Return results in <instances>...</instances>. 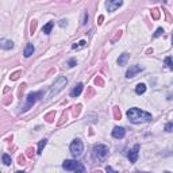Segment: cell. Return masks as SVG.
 Returning <instances> with one entry per match:
<instances>
[{
	"label": "cell",
	"mask_w": 173,
	"mask_h": 173,
	"mask_svg": "<svg viewBox=\"0 0 173 173\" xmlns=\"http://www.w3.org/2000/svg\"><path fill=\"white\" fill-rule=\"evenodd\" d=\"M127 118L131 123L139 124V123H146V122L152 121V114L142 111V110L137 108V107H133V108H130L127 111Z\"/></svg>",
	"instance_id": "obj_1"
},
{
	"label": "cell",
	"mask_w": 173,
	"mask_h": 173,
	"mask_svg": "<svg viewBox=\"0 0 173 173\" xmlns=\"http://www.w3.org/2000/svg\"><path fill=\"white\" fill-rule=\"evenodd\" d=\"M108 146L103 143H97L92 147V158L96 161H103L107 156H108Z\"/></svg>",
	"instance_id": "obj_2"
},
{
	"label": "cell",
	"mask_w": 173,
	"mask_h": 173,
	"mask_svg": "<svg viewBox=\"0 0 173 173\" xmlns=\"http://www.w3.org/2000/svg\"><path fill=\"white\" fill-rule=\"evenodd\" d=\"M68 84V80L67 77H59L57 81H56L54 84L52 85V88L49 89V93H48V99H52V97H54L57 95L58 92H61L62 89H64V87Z\"/></svg>",
	"instance_id": "obj_3"
},
{
	"label": "cell",
	"mask_w": 173,
	"mask_h": 173,
	"mask_svg": "<svg viewBox=\"0 0 173 173\" xmlns=\"http://www.w3.org/2000/svg\"><path fill=\"white\" fill-rule=\"evenodd\" d=\"M62 168L68 172H84L85 171L83 164L76 161V160H65L62 162Z\"/></svg>",
	"instance_id": "obj_4"
},
{
	"label": "cell",
	"mask_w": 173,
	"mask_h": 173,
	"mask_svg": "<svg viewBox=\"0 0 173 173\" xmlns=\"http://www.w3.org/2000/svg\"><path fill=\"white\" fill-rule=\"evenodd\" d=\"M69 150H70L72 156L77 158V157H80L81 154H83V152H84V145H83V142H81L80 139H78V138H76V139H73V142L70 143Z\"/></svg>",
	"instance_id": "obj_5"
},
{
	"label": "cell",
	"mask_w": 173,
	"mask_h": 173,
	"mask_svg": "<svg viewBox=\"0 0 173 173\" xmlns=\"http://www.w3.org/2000/svg\"><path fill=\"white\" fill-rule=\"evenodd\" d=\"M41 96H43L42 92H34V93H29L26 97V106H24V110H29L34 103L37 102L38 99H41Z\"/></svg>",
	"instance_id": "obj_6"
},
{
	"label": "cell",
	"mask_w": 173,
	"mask_h": 173,
	"mask_svg": "<svg viewBox=\"0 0 173 173\" xmlns=\"http://www.w3.org/2000/svg\"><path fill=\"white\" fill-rule=\"evenodd\" d=\"M122 4H123V0H107L106 2V8H107V11L114 12V11L118 10Z\"/></svg>",
	"instance_id": "obj_7"
},
{
	"label": "cell",
	"mask_w": 173,
	"mask_h": 173,
	"mask_svg": "<svg viewBox=\"0 0 173 173\" xmlns=\"http://www.w3.org/2000/svg\"><path fill=\"white\" fill-rule=\"evenodd\" d=\"M138 154H139V145H135V146L127 154L128 161H130L131 164H135L137 162V160H138Z\"/></svg>",
	"instance_id": "obj_8"
},
{
	"label": "cell",
	"mask_w": 173,
	"mask_h": 173,
	"mask_svg": "<svg viewBox=\"0 0 173 173\" xmlns=\"http://www.w3.org/2000/svg\"><path fill=\"white\" fill-rule=\"evenodd\" d=\"M143 70V67H141V65H131L130 68L127 69V72H126V77L127 78H131L134 77L137 73H139V72Z\"/></svg>",
	"instance_id": "obj_9"
},
{
	"label": "cell",
	"mask_w": 173,
	"mask_h": 173,
	"mask_svg": "<svg viewBox=\"0 0 173 173\" xmlns=\"http://www.w3.org/2000/svg\"><path fill=\"white\" fill-rule=\"evenodd\" d=\"M126 135V130L123 127H114V130H112V137L116 138V139H122V138H124Z\"/></svg>",
	"instance_id": "obj_10"
},
{
	"label": "cell",
	"mask_w": 173,
	"mask_h": 173,
	"mask_svg": "<svg viewBox=\"0 0 173 173\" xmlns=\"http://www.w3.org/2000/svg\"><path fill=\"white\" fill-rule=\"evenodd\" d=\"M83 89H84V84L78 83L77 85L70 91V96H72V97H77V96H80V95H81V92H83Z\"/></svg>",
	"instance_id": "obj_11"
},
{
	"label": "cell",
	"mask_w": 173,
	"mask_h": 173,
	"mask_svg": "<svg viewBox=\"0 0 173 173\" xmlns=\"http://www.w3.org/2000/svg\"><path fill=\"white\" fill-rule=\"evenodd\" d=\"M128 57H130V54H128V53H122L121 57L118 58V65H119V67H123V65L127 64Z\"/></svg>",
	"instance_id": "obj_12"
},
{
	"label": "cell",
	"mask_w": 173,
	"mask_h": 173,
	"mask_svg": "<svg viewBox=\"0 0 173 173\" xmlns=\"http://www.w3.org/2000/svg\"><path fill=\"white\" fill-rule=\"evenodd\" d=\"M34 50H35V48H34V45L33 43H29V45L26 46V48H24V52H23V54H24V57H30L31 54H33L34 53Z\"/></svg>",
	"instance_id": "obj_13"
},
{
	"label": "cell",
	"mask_w": 173,
	"mask_h": 173,
	"mask_svg": "<svg viewBox=\"0 0 173 173\" xmlns=\"http://www.w3.org/2000/svg\"><path fill=\"white\" fill-rule=\"evenodd\" d=\"M14 48V42L12 41H7V39H2V49L3 50H10Z\"/></svg>",
	"instance_id": "obj_14"
},
{
	"label": "cell",
	"mask_w": 173,
	"mask_h": 173,
	"mask_svg": "<svg viewBox=\"0 0 173 173\" xmlns=\"http://www.w3.org/2000/svg\"><path fill=\"white\" fill-rule=\"evenodd\" d=\"M145 92H146V85H145L143 83L137 84V87H135V93H137V95H143Z\"/></svg>",
	"instance_id": "obj_15"
},
{
	"label": "cell",
	"mask_w": 173,
	"mask_h": 173,
	"mask_svg": "<svg viewBox=\"0 0 173 173\" xmlns=\"http://www.w3.org/2000/svg\"><path fill=\"white\" fill-rule=\"evenodd\" d=\"M53 26H54V22H49L48 24H45V26H43V33L45 34H50L52 33V29H53Z\"/></svg>",
	"instance_id": "obj_16"
},
{
	"label": "cell",
	"mask_w": 173,
	"mask_h": 173,
	"mask_svg": "<svg viewBox=\"0 0 173 173\" xmlns=\"http://www.w3.org/2000/svg\"><path fill=\"white\" fill-rule=\"evenodd\" d=\"M46 143H48V139H41L39 141V143H38V154H42L43 152V149H45V146H46Z\"/></svg>",
	"instance_id": "obj_17"
},
{
	"label": "cell",
	"mask_w": 173,
	"mask_h": 173,
	"mask_svg": "<svg viewBox=\"0 0 173 173\" xmlns=\"http://www.w3.org/2000/svg\"><path fill=\"white\" fill-rule=\"evenodd\" d=\"M164 62H165V65H166V67H168L169 69H171V70H173V58H172V57H166Z\"/></svg>",
	"instance_id": "obj_18"
},
{
	"label": "cell",
	"mask_w": 173,
	"mask_h": 173,
	"mask_svg": "<svg viewBox=\"0 0 173 173\" xmlns=\"http://www.w3.org/2000/svg\"><path fill=\"white\" fill-rule=\"evenodd\" d=\"M2 160H3V164H4V165H10L11 164V157L8 156V154H3Z\"/></svg>",
	"instance_id": "obj_19"
},
{
	"label": "cell",
	"mask_w": 173,
	"mask_h": 173,
	"mask_svg": "<svg viewBox=\"0 0 173 173\" xmlns=\"http://www.w3.org/2000/svg\"><path fill=\"white\" fill-rule=\"evenodd\" d=\"M87 45V42L85 41H80V42H77V43H74V45H72V49H78V48H84V46Z\"/></svg>",
	"instance_id": "obj_20"
},
{
	"label": "cell",
	"mask_w": 173,
	"mask_h": 173,
	"mask_svg": "<svg viewBox=\"0 0 173 173\" xmlns=\"http://www.w3.org/2000/svg\"><path fill=\"white\" fill-rule=\"evenodd\" d=\"M165 131H168V133H172V131H173V122H169V123L165 124Z\"/></svg>",
	"instance_id": "obj_21"
},
{
	"label": "cell",
	"mask_w": 173,
	"mask_h": 173,
	"mask_svg": "<svg viewBox=\"0 0 173 173\" xmlns=\"http://www.w3.org/2000/svg\"><path fill=\"white\" fill-rule=\"evenodd\" d=\"M77 64V61H76V58H70V59H69V61H68V67L69 68H73L74 67V65H76Z\"/></svg>",
	"instance_id": "obj_22"
},
{
	"label": "cell",
	"mask_w": 173,
	"mask_h": 173,
	"mask_svg": "<svg viewBox=\"0 0 173 173\" xmlns=\"http://www.w3.org/2000/svg\"><path fill=\"white\" fill-rule=\"evenodd\" d=\"M162 33H164V30L161 29V27H160V29H157V31H156V33H154V38H157V37H160Z\"/></svg>",
	"instance_id": "obj_23"
},
{
	"label": "cell",
	"mask_w": 173,
	"mask_h": 173,
	"mask_svg": "<svg viewBox=\"0 0 173 173\" xmlns=\"http://www.w3.org/2000/svg\"><path fill=\"white\" fill-rule=\"evenodd\" d=\"M87 20H88V14L87 12H84V19H83V22H81V24H85Z\"/></svg>",
	"instance_id": "obj_24"
},
{
	"label": "cell",
	"mask_w": 173,
	"mask_h": 173,
	"mask_svg": "<svg viewBox=\"0 0 173 173\" xmlns=\"http://www.w3.org/2000/svg\"><path fill=\"white\" fill-rule=\"evenodd\" d=\"M67 20H61V23H59V26H62V27H64V26H67Z\"/></svg>",
	"instance_id": "obj_25"
},
{
	"label": "cell",
	"mask_w": 173,
	"mask_h": 173,
	"mask_svg": "<svg viewBox=\"0 0 173 173\" xmlns=\"http://www.w3.org/2000/svg\"><path fill=\"white\" fill-rule=\"evenodd\" d=\"M106 171H107V172H112V171H114V169H112L111 166H107V168H106Z\"/></svg>",
	"instance_id": "obj_26"
},
{
	"label": "cell",
	"mask_w": 173,
	"mask_h": 173,
	"mask_svg": "<svg viewBox=\"0 0 173 173\" xmlns=\"http://www.w3.org/2000/svg\"><path fill=\"white\" fill-rule=\"evenodd\" d=\"M172 45H173V35H172Z\"/></svg>",
	"instance_id": "obj_27"
},
{
	"label": "cell",
	"mask_w": 173,
	"mask_h": 173,
	"mask_svg": "<svg viewBox=\"0 0 173 173\" xmlns=\"http://www.w3.org/2000/svg\"><path fill=\"white\" fill-rule=\"evenodd\" d=\"M162 2H166V0H162Z\"/></svg>",
	"instance_id": "obj_28"
}]
</instances>
